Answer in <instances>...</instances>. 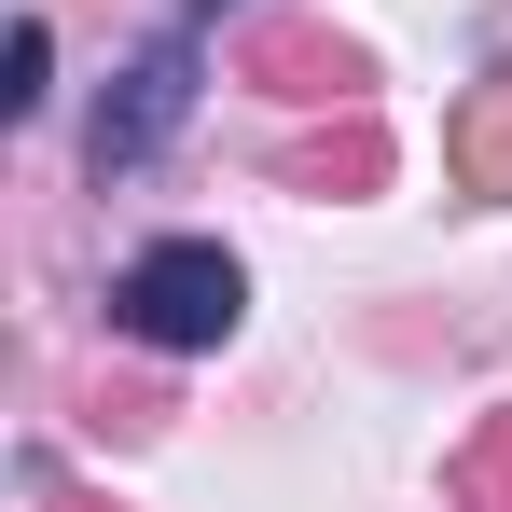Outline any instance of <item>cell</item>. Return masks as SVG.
<instances>
[{
	"instance_id": "obj_1",
	"label": "cell",
	"mask_w": 512,
	"mask_h": 512,
	"mask_svg": "<svg viewBox=\"0 0 512 512\" xmlns=\"http://www.w3.org/2000/svg\"><path fill=\"white\" fill-rule=\"evenodd\" d=\"M236 305H250V277H236V250H208V236H167V250H139L111 277V319L139 346H222Z\"/></svg>"
},
{
	"instance_id": "obj_5",
	"label": "cell",
	"mask_w": 512,
	"mask_h": 512,
	"mask_svg": "<svg viewBox=\"0 0 512 512\" xmlns=\"http://www.w3.org/2000/svg\"><path fill=\"white\" fill-rule=\"evenodd\" d=\"M374 180H388V139L374 125H333V139L291 153V194H374Z\"/></svg>"
},
{
	"instance_id": "obj_9",
	"label": "cell",
	"mask_w": 512,
	"mask_h": 512,
	"mask_svg": "<svg viewBox=\"0 0 512 512\" xmlns=\"http://www.w3.org/2000/svg\"><path fill=\"white\" fill-rule=\"evenodd\" d=\"M194 14H222V0H194Z\"/></svg>"
},
{
	"instance_id": "obj_2",
	"label": "cell",
	"mask_w": 512,
	"mask_h": 512,
	"mask_svg": "<svg viewBox=\"0 0 512 512\" xmlns=\"http://www.w3.org/2000/svg\"><path fill=\"white\" fill-rule=\"evenodd\" d=\"M180 111H194V28H167V42H153V56H139L125 84L97 97V180L153 167V153H167V125H180Z\"/></svg>"
},
{
	"instance_id": "obj_4",
	"label": "cell",
	"mask_w": 512,
	"mask_h": 512,
	"mask_svg": "<svg viewBox=\"0 0 512 512\" xmlns=\"http://www.w3.org/2000/svg\"><path fill=\"white\" fill-rule=\"evenodd\" d=\"M443 167H457V194H512V70L457 97V125H443Z\"/></svg>"
},
{
	"instance_id": "obj_7",
	"label": "cell",
	"mask_w": 512,
	"mask_h": 512,
	"mask_svg": "<svg viewBox=\"0 0 512 512\" xmlns=\"http://www.w3.org/2000/svg\"><path fill=\"white\" fill-rule=\"evenodd\" d=\"M42 70H56V28L28 14V28H14V84H0V97H14V111H42Z\"/></svg>"
},
{
	"instance_id": "obj_8",
	"label": "cell",
	"mask_w": 512,
	"mask_h": 512,
	"mask_svg": "<svg viewBox=\"0 0 512 512\" xmlns=\"http://www.w3.org/2000/svg\"><path fill=\"white\" fill-rule=\"evenodd\" d=\"M42 512H125V499H84V485H42Z\"/></svg>"
},
{
	"instance_id": "obj_3",
	"label": "cell",
	"mask_w": 512,
	"mask_h": 512,
	"mask_svg": "<svg viewBox=\"0 0 512 512\" xmlns=\"http://www.w3.org/2000/svg\"><path fill=\"white\" fill-rule=\"evenodd\" d=\"M236 84H263V97H360V42L319 28V14H263L250 42H236Z\"/></svg>"
},
{
	"instance_id": "obj_6",
	"label": "cell",
	"mask_w": 512,
	"mask_h": 512,
	"mask_svg": "<svg viewBox=\"0 0 512 512\" xmlns=\"http://www.w3.org/2000/svg\"><path fill=\"white\" fill-rule=\"evenodd\" d=\"M443 499H457V512H512V416L485 429V443H471L457 471H443Z\"/></svg>"
}]
</instances>
